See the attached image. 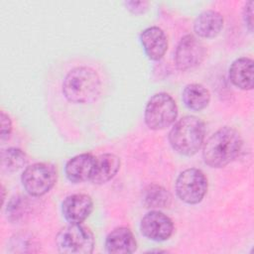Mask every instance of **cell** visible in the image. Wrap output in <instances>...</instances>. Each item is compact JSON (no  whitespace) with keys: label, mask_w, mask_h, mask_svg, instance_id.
I'll return each mask as SVG.
<instances>
[{"label":"cell","mask_w":254,"mask_h":254,"mask_svg":"<svg viewBox=\"0 0 254 254\" xmlns=\"http://www.w3.org/2000/svg\"><path fill=\"white\" fill-rule=\"evenodd\" d=\"M223 28L222 15L214 10H206L200 13L194 23L193 30L200 38L210 39L216 37Z\"/></svg>","instance_id":"16"},{"label":"cell","mask_w":254,"mask_h":254,"mask_svg":"<svg viewBox=\"0 0 254 254\" xmlns=\"http://www.w3.org/2000/svg\"><path fill=\"white\" fill-rule=\"evenodd\" d=\"M32 201L28 196L17 195L10 199L7 204L6 212L7 217L10 221L15 222L24 218V216L28 215L31 211Z\"/></svg>","instance_id":"20"},{"label":"cell","mask_w":254,"mask_h":254,"mask_svg":"<svg viewBox=\"0 0 254 254\" xmlns=\"http://www.w3.org/2000/svg\"><path fill=\"white\" fill-rule=\"evenodd\" d=\"M178 116V106L174 98L166 93L154 94L147 102L144 119L152 130H162L172 125Z\"/></svg>","instance_id":"5"},{"label":"cell","mask_w":254,"mask_h":254,"mask_svg":"<svg viewBox=\"0 0 254 254\" xmlns=\"http://www.w3.org/2000/svg\"><path fill=\"white\" fill-rule=\"evenodd\" d=\"M229 78L240 89H252L254 85L253 61L245 57L235 60L229 67Z\"/></svg>","instance_id":"15"},{"label":"cell","mask_w":254,"mask_h":254,"mask_svg":"<svg viewBox=\"0 0 254 254\" xmlns=\"http://www.w3.org/2000/svg\"><path fill=\"white\" fill-rule=\"evenodd\" d=\"M28 157L25 152L18 148H8L1 152V167L8 173L17 172L26 166Z\"/></svg>","instance_id":"19"},{"label":"cell","mask_w":254,"mask_h":254,"mask_svg":"<svg viewBox=\"0 0 254 254\" xmlns=\"http://www.w3.org/2000/svg\"><path fill=\"white\" fill-rule=\"evenodd\" d=\"M142 234L154 241H165L169 239L174 232V223L172 219L159 210L147 212L140 223Z\"/></svg>","instance_id":"9"},{"label":"cell","mask_w":254,"mask_h":254,"mask_svg":"<svg viewBox=\"0 0 254 254\" xmlns=\"http://www.w3.org/2000/svg\"><path fill=\"white\" fill-rule=\"evenodd\" d=\"M204 135V123L196 116L188 115L175 123L169 133V142L177 153L192 156L201 148Z\"/></svg>","instance_id":"3"},{"label":"cell","mask_w":254,"mask_h":254,"mask_svg":"<svg viewBox=\"0 0 254 254\" xmlns=\"http://www.w3.org/2000/svg\"><path fill=\"white\" fill-rule=\"evenodd\" d=\"M242 138L237 130L224 126L214 132L204 143L202 158L211 168H222L231 163L240 153Z\"/></svg>","instance_id":"1"},{"label":"cell","mask_w":254,"mask_h":254,"mask_svg":"<svg viewBox=\"0 0 254 254\" xmlns=\"http://www.w3.org/2000/svg\"><path fill=\"white\" fill-rule=\"evenodd\" d=\"M12 131V122L10 117L4 112L1 111V140L8 138Z\"/></svg>","instance_id":"22"},{"label":"cell","mask_w":254,"mask_h":254,"mask_svg":"<svg viewBox=\"0 0 254 254\" xmlns=\"http://www.w3.org/2000/svg\"><path fill=\"white\" fill-rule=\"evenodd\" d=\"M182 97L185 105L194 111L204 109L210 101V93L208 89L199 83L188 84L184 88Z\"/></svg>","instance_id":"17"},{"label":"cell","mask_w":254,"mask_h":254,"mask_svg":"<svg viewBox=\"0 0 254 254\" xmlns=\"http://www.w3.org/2000/svg\"><path fill=\"white\" fill-rule=\"evenodd\" d=\"M253 4L254 2L250 0L245 4L243 9L244 22L250 32H252V28H253Z\"/></svg>","instance_id":"23"},{"label":"cell","mask_w":254,"mask_h":254,"mask_svg":"<svg viewBox=\"0 0 254 254\" xmlns=\"http://www.w3.org/2000/svg\"><path fill=\"white\" fill-rule=\"evenodd\" d=\"M57 170L48 163H36L27 167L21 177L26 191L32 196H42L55 186Z\"/></svg>","instance_id":"6"},{"label":"cell","mask_w":254,"mask_h":254,"mask_svg":"<svg viewBox=\"0 0 254 254\" xmlns=\"http://www.w3.org/2000/svg\"><path fill=\"white\" fill-rule=\"evenodd\" d=\"M207 179L198 169L183 171L176 182V192L181 200L189 204H196L202 200L207 191Z\"/></svg>","instance_id":"7"},{"label":"cell","mask_w":254,"mask_h":254,"mask_svg":"<svg viewBox=\"0 0 254 254\" xmlns=\"http://www.w3.org/2000/svg\"><path fill=\"white\" fill-rule=\"evenodd\" d=\"M125 5L134 14H142L148 9V2L146 1H128L125 2Z\"/></svg>","instance_id":"24"},{"label":"cell","mask_w":254,"mask_h":254,"mask_svg":"<svg viewBox=\"0 0 254 254\" xmlns=\"http://www.w3.org/2000/svg\"><path fill=\"white\" fill-rule=\"evenodd\" d=\"M94 162L95 158L89 153L72 157L67 161L64 168V173L67 180L73 184H79L90 180Z\"/></svg>","instance_id":"12"},{"label":"cell","mask_w":254,"mask_h":254,"mask_svg":"<svg viewBox=\"0 0 254 254\" xmlns=\"http://www.w3.org/2000/svg\"><path fill=\"white\" fill-rule=\"evenodd\" d=\"M10 246L14 247L16 252H26V248H30L32 251H34L32 248L35 246V240L32 236L27 234H17L14 237H12L10 241Z\"/></svg>","instance_id":"21"},{"label":"cell","mask_w":254,"mask_h":254,"mask_svg":"<svg viewBox=\"0 0 254 254\" xmlns=\"http://www.w3.org/2000/svg\"><path fill=\"white\" fill-rule=\"evenodd\" d=\"M205 56L206 49L202 42L193 35H186L176 49V65L181 70H189L199 65Z\"/></svg>","instance_id":"8"},{"label":"cell","mask_w":254,"mask_h":254,"mask_svg":"<svg viewBox=\"0 0 254 254\" xmlns=\"http://www.w3.org/2000/svg\"><path fill=\"white\" fill-rule=\"evenodd\" d=\"M93 201L85 193H74L65 197L62 204V212L69 223H81L92 212Z\"/></svg>","instance_id":"10"},{"label":"cell","mask_w":254,"mask_h":254,"mask_svg":"<svg viewBox=\"0 0 254 254\" xmlns=\"http://www.w3.org/2000/svg\"><path fill=\"white\" fill-rule=\"evenodd\" d=\"M101 89L97 72L88 66L71 69L63 82V93L72 103H88L95 100Z\"/></svg>","instance_id":"2"},{"label":"cell","mask_w":254,"mask_h":254,"mask_svg":"<svg viewBox=\"0 0 254 254\" xmlns=\"http://www.w3.org/2000/svg\"><path fill=\"white\" fill-rule=\"evenodd\" d=\"M56 245L61 253L89 254L94 248V235L81 223H69L58 232Z\"/></svg>","instance_id":"4"},{"label":"cell","mask_w":254,"mask_h":254,"mask_svg":"<svg viewBox=\"0 0 254 254\" xmlns=\"http://www.w3.org/2000/svg\"><path fill=\"white\" fill-rule=\"evenodd\" d=\"M143 201L148 208H165L171 204L172 195L164 187L152 184L145 188Z\"/></svg>","instance_id":"18"},{"label":"cell","mask_w":254,"mask_h":254,"mask_svg":"<svg viewBox=\"0 0 254 254\" xmlns=\"http://www.w3.org/2000/svg\"><path fill=\"white\" fill-rule=\"evenodd\" d=\"M105 248L108 253L112 254L133 253L137 249V242L133 232L128 227L120 226L107 235Z\"/></svg>","instance_id":"13"},{"label":"cell","mask_w":254,"mask_h":254,"mask_svg":"<svg viewBox=\"0 0 254 254\" xmlns=\"http://www.w3.org/2000/svg\"><path fill=\"white\" fill-rule=\"evenodd\" d=\"M120 158L111 153H105L95 158L90 182L94 185H102L109 182L120 169Z\"/></svg>","instance_id":"14"},{"label":"cell","mask_w":254,"mask_h":254,"mask_svg":"<svg viewBox=\"0 0 254 254\" xmlns=\"http://www.w3.org/2000/svg\"><path fill=\"white\" fill-rule=\"evenodd\" d=\"M141 44L146 56L152 61L161 60L168 50V40L162 29L149 27L140 35Z\"/></svg>","instance_id":"11"}]
</instances>
